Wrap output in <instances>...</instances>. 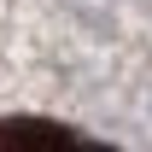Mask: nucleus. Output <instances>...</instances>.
<instances>
[{"instance_id":"f257e3e1","label":"nucleus","mask_w":152,"mask_h":152,"mask_svg":"<svg viewBox=\"0 0 152 152\" xmlns=\"http://www.w3.org/2000/svg\"><path fill=\"white\" fill-rule=\"evenodd\" d=\"M0 152H117V146L53 117H0Z\"/></svg>"}]
</instances>
